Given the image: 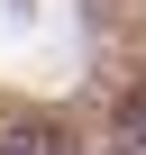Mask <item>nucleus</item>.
Wrapping results in <instances>:
<instances>
[{
	"label": "nucleus",
	"instance_id": "obj_1",
	"mask_svg": "<svg viewBox=\"0 0 146 155\" xmlns=\"http://www.w3.org/2000/svg\"><path fill=\"white\" fill-rule=\"evenodd\" d=\"M0 155H73V137H64V128H46V119H28V128L0 137Z\"/></svg>",
	"mask_w": 146,
	"mask_h": 155
},
{
	"label": "nucleus",
	"instance_id": "obj_2",
	"mask_svg": "<svg viewBox=\"0 0 146 155\" xmlns=\"http://www.w3.org/2000/svg\"><path fill=\"white\" fill-rule=\"evenodd\" d=\"M110 146H119V155H146V91H137V101L119 110V128H110Z\"/></svg>",
	"mask_w": 146,
	"mask_h": 155
}]
</instances>
